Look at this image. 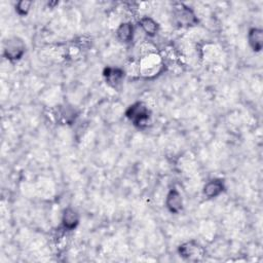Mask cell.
<instances>
[{
    "label": "cell",
    "instance_id": "4fadbf2b",
    "mask_svg": "<svg viewBox=\"0 0 263 263\" xmlns=\"http://www.w3.org/2000/svg\"><path fill=\"white\" fill-rule=\"evenodd\" d=\"M32 6V2L31 1H27V0H22L15 3L14 5V9L15 12L20 15V16H25L29 13L30 9Z\"/></svg>",
    "mask_w": 263,
    "mask_h": 263
},
{
    "label": "cell",
    "instance_id": "52a82bcc",
    "mask_svg": "<svg viewBox=\"0 0 263 263\" xmlns=\"http://www.w3.org/2000/svg\"><path fill=\"white\" fill-rule=\"evenodd\" d=\"M80 222V216L78 212L72 208L67 206L64 209L61 218V226L65 231H72L77 228Z\"/></svg>",
    "mask_w": 263,
    "mask_h": 263
},
{
    "label": "cell",
    "instance_id": "8fae6325",
    "mask_svg": "<svg viewBox=\"0 0 263 263\" xmlns=\"http://www.w3.org/2000/svg\"><path fill=\"white\" fill-rule=\"evenodd\" d=\"M138 26L148 37L156 36L159 31V24L153 17L148 15L142 16L138 22Z\"/></svg>",
    "mask_w": 263,
    "mask_h": 263
},
{
    "label": "cell",
    "instance_id": "9c48e42d",
    "mask_svg": "<svg viewBox=\"0 0 263 263\" xmlns=\"http://www.w3.org/2000/svg\"><path fill=\"white\" fill-rule=\"evenodd\" d=\"M135 26L132 22H122L115 31L116 38L122 43H130L135 37Z\"/></svg>",
    "mask_w": 263,
    "mask_h": 263
},
{
    "label": "cell",
    "instance_id": "7c38bea8",
    "mask_svg": "<svg viewBox=\"0 0 263 263\" xmlns=\"http://www.w3.org/2000/svg\"><path fill=\"white\" fill-rule=\"evenodd\" d=\"M76 111L72 107H61L58 111V119L65 123H72L76 118Z\"/></svg>",
    "mask_w": 263,
    "mask_h": 263
},
{
    "label": "cell",
    "instance_id": "30bf717a",
    "mask_svg": "<svg viewBox=\"0 0 263 263\" xmlns=\"http://www.w3.org/2000/svg\"><path fill=\"white\" fill-rule=\"evenodd\" d=\"M247 39L253 51L255 52L261 51L263 47V31L260 28H257V27L250 28L248 31Z\"/></svg>",
    "mask_w": 263,
    "mask_h": 263
},
{
    "label": "cell",
    "instance_id": "5b68a950",
    "mask_svg": "<svg viewBox=\"0 0 263 263\" xmlns=\"http://www.w3.org/2000/svg\"><path fill=\"white\" fill-rule=\"evenodd\" d=\"M125 74L126 73L123 68L115 66H108L103 70V77L106 83L113 88L121 84L125 77Z\"/></svg>",
    "mask_w": 263,
    "mask_h": 263
},
{
    "label": "cell",
    "instance_id": "277c9868",
    "mask_svg": "<svg viewBox=\"0 0 263 263\" xmlns=\"http://www.w3.org/2000/svg\"><path fill=\"white\" fill-rule=\"evenodd\" d=\"M178 254L185 260H197L203 255V249L197 241L188 240L178 247Z\"/></svg>",
    "mask_w": 263,
    "mask_h": 263
},
{
    "label": "cell",
    "instance_id": "6da1fadb",
    "mask_svg": "<svg viewBox=\"0 0 263 263\" xmlns=\"http://www.w3.org/2000/svg\"><path fill=\"white\" fill-rule=\"evenodd\" d=\"M125 117L138 128H145L150 121L151 113L147 105L141 101L129 105L125 110Z\"/></svg>",
    "mask_w": 263,
    "mask_h": 263
},
{
    "label": "cell",
    "instance_id": "3957f363",
    "mask_svg": "<svg viewBox=\"0 0 263 263\" xmlns=\"http://www.w3.org/2000/svg\"><path fill=\"white\" fill-rule=\"evenodd\" d=\"M175 23L182 28L194 27L198 24L197 15L194 10L184 4H178L173 11Z\"/></svg>",
    "mask_w": 263,
    "mask_h": 263
},
{
    "label": "cell",
    "instance_id": "8992f818",
    "mask_svg": "<svg viewBox=\"0 0 263 263\" xmlns=\"http://www.w3.org/2000/svg\"><path fill=\"white\" fill-rule=\"evenodd\" d=\"M225 182L223 179L214 178L205 182L202 187V194L208 199H214L220 196L225 190Z\"/></svg>",
    "mask_w": 263,
    "mask_h": 263
},
{
    "label": "cell",
    "instance_id": "7a4b0ae2",
    "mask_svg": "<svg viewBox=\"0 0 263 263\" xmlns=\"http://www.w3.org/2000/svg\"><path fill=\"white\" fill-rule=\"evenodd\" d=\"M25 52L26 43L18 36H10L3 42V55L11 63L20 61Z\"/></svg>",
    "mask_w": 263,
    "mask_h": 263
},
{
    "label": "cell",
    "instance_id": "ba28073f",
    "mask_svg": "<svg viewBox=\"0 0 263 263\" xmlns=\"http://www.w3.org/2000/svg\"><path fill=\"white\" fill-rule=\"evenodd\" d=\"M164 204L171 214H179L183 209V197L180 191L176 188L170 189L166 193Z\"/></svg>",
    "mask_w": 263,
    "mask_h": 263
}]
</instances>
